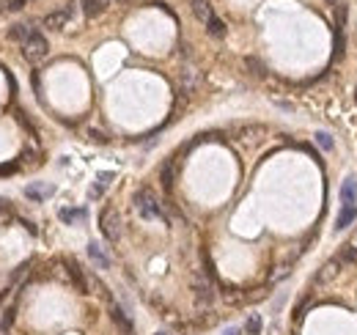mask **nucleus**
Returning <instances> with one entry per match:
<instances>
[{
    "label": "nucleus",
    "instance_id": "1",
    "mask_svg": "<svg viewBox=\"0 0 357 335\" xmlns=\"http://www.w3.org/2000/svg\"><path fill=\"white\" fill-rule=\"evenodd\" d=\"M20 47H22V55H25V58H28L30 63L44 61V58H47V52H50V44H47V39H44L42 33H39L36 28L30 30V36H28Z\"/></svg>",
    "mask_w": 357,
    "mask_h": 335
},
{
    "label": "nucleus",
    "instance_id": "2",
    "mask_svg": "<svg viewBox=\"0 0 357 335\" xmlns=\"http://www.w3.org/2000/svg\"><path fill=\"white\" fill-rule=\"evenodd\" d=\"M135 206H138L140 217H146V220H165L162 203L157 201V198L148 193V190H140V193L135 195Z\"/></svg>",
    "mask_w": 357,
    "mask_h": 335
},
{
    "label": "nucleus",
    "instance_id": "3",
    "mask_svg": "<svg viewBox=\"0 0 357 335\" xmlns=\"http://www.w3.org/2000/svg\"><path fill=\"white\" fill-rule=\"evenodd\" d=\"M99 226H102V234H105L110 242H118V236H121V220H118V214L113 209L102 212Z\"/></svg>",
    "mask_w": 357,
    "mask_h": 335
},
{
    "label": "nucleus",
    "instance_id": "4",
    "mask_svg": "<svg viewBox=\"0 0 357 335\" xmlns=\"http://www.w3.org/2000/svg\"><path fill=\"white\" fill-rule=\"evenodd\" d=\"M71 14H74V6H66V9H58V11L47 14V17H44V25L50 28V30H61V28H66V25H69Z\"/></svg>",
    "mask_w": 357,
    "mask_h": 335
},
{
    "label": "nucleus",
    "instance_id": "5",
    "mask_svg": "<svg viewBox=\"0 0 357 335\" xmlns=\"http://www.w3.org/2000/svg\"><path fill=\"white\" fill-rule=\"evenodd\" d=\"M354 220H357V203H344V209L338 212V220H335V231H344Z\"/></svg>",
    "mask_w": 357,
    "mask_h": 335
},
{
    "label": "nucleus",
    "instance_id": "6",
    "mask_svg": "<svg viewBox=\"0 0 357 335\" xmlns=\"http://www.w3.org/2000/svg\"><path fill=\"white\" fill-rule=\"evenodd\" d=\"M58 217L63 220V222H69V226H74V222H83L85 217H88V212L83 209H71V206H63V209H58Z\"/></svg>",
    "mask_w": 357,
    "mask_h": 335
},
{
    "label": "nucleus",
    "instance_id": "7",
    "mask_svg": "<svg viewBox=\"0 0 357 335\" xmlns=\"http://www.w3.org/2000/svg\"><path fill=\"white\" fill-rule=\"evenodd\" d=\"M107 3L110 0H80V9L85 17H99V14L107 9Z\"/></svg>",
    "mask_w": 357,
    "mask_h": 335
},
{
    "label": "nucleus",
    "instance_id": "8",
    "mask_svg": "<svg viewBox=\"0 0 357 335\" xmlns=\"http://www.w3.org/2000/svg\"><path fill=\"white\" fill-rule=\"evenodd\" d=\"M341 201L344 203H357V179L349 176L344 181V187H341Z\"/></svg>",
    "mask_w": 357,
    "mask_h": 335
},
{
    "label": "nucleus",
    "instance_id": "9",
    "mask_svg": "<svg viewBox=\"0 0 357 335\" xmlns=\"http://www.w3.org/2000/svg\"><path fill=\"white\" fill-rule=\"evenodd\" d=\"M25 195L30 198V201H44L47 195H52V187L50 184H28Z\"/></svg>",
    "mask_w": 357,
    "mask_h": 335
},
{
    "label": "nucleus",
    "instance_id": "10",
    "mask_svg": "<svg viewBox=\"0 0 357 335\" xmlns=\"http://www.w3.org/2000/svg\"><path fill=\"white\" fill-rule=\"evenodd\" d=\"M88 256H91V261H93V264H97L99 269H107V267H110V258L105 256V253H102V247H99L97 242L88 245Z\"/></svg>",
    "mask_w": 357,
    "mask_h": 335
},
{
    "label": "nucleus",
    "instance_id": "11",
    "mask_svg": "<svg viewBox=\"0 0 357 335\" xmlns=\"http://www.w3.org/2000/svg\"><path fill=\"white\" fill-rule=\"evenodd\" d=\"M193 11H195V17H198V20H201V22H203V25H206V22H209V20L214 17V11H212V6H209V3H206V0H193Z\"/></svg>",
    "mask_w": 357,
    "mask_h": 335
},
{
    "label": "nucleus",
    "instance_id": "12",
    "mask_svg": "<svg viewBox=\"0 0 357 335\" xmlns=\"http://www.w3.org/2000/svg\"><path fill=\"white\" fill-rule=\"evenodd\" d=\"M30 30H33L30 25H11V28H9V39H11L14 44H22V42H25V39L30 36Z\"/></svg>",
    "mask_w": 357,
    "mask_h": 335
},
{
    "label": "nucleus",
    "instance_id": "13",
    "mask_svg": "<svg viewBox=\"0 0 357 335\" xmlns=\"http://www.w3.org/2000/svg\"><path fill=\"white\" fill-rule=\"evenodd\" d=\"M206 30H209V33L212 36H226V25H223V20H220V17H212L209 22H206Z\"/></svg>",
    "mask_w": 357,
    "mask_h": 335
},
{
    "label": "nucleus",
    "instance_id": "14",
    "mask_svg": "<svg viewBox=\"0 0 357 335\" xmlns=\"http://www.w3.org/2000/svg\"><path fill=\"white\" fill-rule=\"evenodd\" d=\"M245 332H248V335H258L261 332V316L258 313H253L248 322H245Z\"/></svg>",
    "mask_w": 357,
    "mask_h": 335
},
{
    "label": "nucleus",
    "instance_id": "15",
    "mask_svg": "<svg viewBox=\"0 0 357 335\" xmlns=\"http://www.w3.org/2000/svg\"><path fill=\"white\" fill-rule=\"evenodd\" d=\"M316 143H319L324 151H332V138L327 132H316Z\"/></svg>",
    "mask_w": 357,
    "mask_h": 335
},
{
    "label": "nucleus",
    "instance_id": "16",
    "mask_svg": "<svg viewBox=\"0 0 357 335\" xmlns=\"http://www.w3.org/2000/svg\"><path fill=\"white\" fill-rule=\"evenodd\" d=\"M25 3H28V0H9V3H6V9H9V11H17V9H22Z\"/></svg>",
    "mask_w": 357,
    "mask_h": 335
},
{
    "label": "nucleus",
    "instance_id": "17",
    "mask_svg": "<svg viewBox=\"0 0 357 335\" xmlns=\"http://www.w3.org/2000/svg\"><path fill=\"white\" fill-rule=\"evenodd\" d=\"M226 335H239V330H228Z\"/></svg>",
    "mask_w": 357,
    "mask_h": 335
},
{
    "label": "nucleus",
    "instance_id": "18",
    "mask_svg": "<svg viewBox=\"0 0 357 335\" xmlns=\"http://www.w3.org/2000/svg\"><path fill=\"white\" fill-rule=\"evenodd\" d=\"M160 335H165V332H160Z\"/></svg>",
    "mask_w": 357,
    "mask_h": 335
}]
</instances>
